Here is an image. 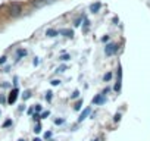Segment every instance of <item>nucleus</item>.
<instances>
[{
	"label": "nucleus",
	"instance_id": "nucleus-9",
	"mask_svg": "<svg viewBox=\"0 0 150 141\" xmlns=\"http://www.w3.org/2000/svg\"><path fill=\"white\" fill-rule=\"evenodd\" d=\"M46 35L47 37H56V35H59V31H56V30H46Z\"/></svg>",
	"mask_w": 150,
	"mask_h": 141
},
{
	"label": "nucleus",
	"instance_id": "nucleus-33",
	"mask_svg": "<svg viewBox=\"0 0 150 141\" xmlns=\"http://www.w3.org/2000/svg\"><path fill=\"white\" fill-rule=\"evenodd\" d=\"M56 0H47V3H54Z\"/></svg>",
	"mask_w": 150,
	"mask_h": 141
},
{
	"label": "nucleus",
	"instance_id": "nucleus-1",
	"mask_svg": "<svg viewBox=\"0 0 150 141\" xmlns=\"http://www.w3.org/2000/svg\"><path fill=\"white\" fill-rule=\"evenodd\" d=\"M9 13H11V16H13V18L19 16V15L22 13V6H21L19 3H11V6H9Z\"/></svg>",
	"mask_w": 150,
	"mask_h": 141
},
{
	"label": "nucleus",
	"instance_id": "nucleus-36",
	"mask_svg": "<svg viewBox=\"0 0 150 141\" xmlns=\"http://www.w3.org/2000/svg\"><path fill=\"white\" fill-rule=\"evenodd\" d=\"M94 141H99V140H97V138H96V140H94Z\"/></svg>",
	"mask_w": 150,
	"mask_h": 141
},
{
	"label": "nucleus",
	"instance_id": "nucleus-4",
	"mask_svg": "<svg viewBox=\"0 0 150 141\" xmlns=\"http://www.w3.org/2000/svg\"><path fill=\"white\" fill-rule=\"evenodd\" d=\"M105 102H106V97L103 94H99V96H96L93 99V104H103Z\"/></svg>",
	"mask_w": 150,
	"mask_h": 141
},
{
	"label": "nucleus",
	"instance_id": "nucleus-20",
	"mask_svg": "<svg viewBox=\"0 0 150 141\" xmlns=\"http://www.w3.org/2000/svg\"><path fill=\"white\" fill-rule=\"evenodd\" d=\"M113 121H115V122H119V121H121V113H116L115 118H113Z\"/></svg>",
	"mask_w": 150,
	"mask_h": 141
},
{
	"label": "nucleus",
	"instance_id": "nucleus-18",
	"mask_svg": "<svg viewBox=\"0 0 150 141\" xmlns=\"http://www.w3.org/2000/svg\"><path fill=\"white\" fill-rule=\"evenodd\" d=\"M11 125H12V121H11V119H8V121L3 123V128H8V126H11Z\"/></svg>",
	"mask_w": 150,
	"mask_h": 141
},
{
	"label": "nucleus",
	"instance_id": "nucleus-17",
	"mask_svg": "<svg viewBox=\"0 0 150 141\" xmlns=\"http://www.w3.org/2000/svg\"><path fill=\"white\" fill-rule=\"evenodd\" d=\"M78 96H80V91H78V90H75V91H74V94L71 96V99H77Z\"/></svg>",
	"mask_w": 150,
	"mask_h": 141
},
{
	"label": "nucleus",
	"instance_id": "nucleus-7",
	"mask_svg": "<svg viewBox=\"0 0 150 141\" xmlns=\"http://www.w3.org/2000/svg\"><path fill=\"white\" fill-rule=\"evenodd\" d=\"M100 8H102V5L97 2V3H93L91 6H90V12H93V13H97L99 11H100Z\"/></svg>",
	"mask_w": 150,
	"mask_h": 141
},
{
	"label": "nucleus",
	"instance_id": "nucleus-6",
	"mask_svg": "<svg viewBox=\"0 0 150 141\" xmlns=\"http://www.w3.org/2000/svg\"><path fill=\"white\" fill-rule=\"evenodd\" d=\"M88 115H90V107H86V109H84V112L80 115V118H78V122H83V121H84V119H86Z\"/></svg>",
	"mask_w": 150,
	"mask_h": 141
},
{
	"label": "nucleus",
	"instance_id": "nucleus-11",
	"mask_svg": "<svg viewBox=\"0 0 150 141\" xmlns=\"http://www.w3.org/2000/svg\"><path fill=\"white\" fill-rule=\"evenodd\" d=\"M25 54H27V50H24V49H18V57L25 56Z\"/></svg>",
	"mask_w": 150,
	"mask_h": 141
},
{
	"label": "nucleus",
	"instance_id": "nucleus-5",
	"mask_svg": "<svg viewBox=\"0 0 150 141\" xmlns=\"http://www.w3.org/2000/svg\"><path fill=\"white\" fill-rule=\"evenodd\" d=\"M44 5H47V0H33L34 8H43Z\"/></svg>",
	"mask_w": 150,
	"mask_h": 141
},
{
	"label": "nucleus",
	"instance_id": "nucleus-35",
	"mask_svg": "<svg viewBox=\"0 0 150 141\" xmlns=\"http://www.w3.org/2000/svg\"><path fill=\"white\" fill-rule=\"evenodd\" d=\"M18 141H25V140H18Z\"/></svg>",
	"mask_w": 150,
	"mask_h": 141
},
{
	"label": "nucleus",
	"instance_id": "nucleus-16",
	"mask_svg": "<svg viewBox=\"0 0 150 141\" xmlns=\"http://www.w3.org/2000/svg\"><path fill=\"white\" fill-rule=\"evenodd\" d=\"M40 131H41V125H40V123H37V125H35V128H34V132H35V134H38Z\"/></svg>",
	"mask_w": 150,
	"mask_h": 141
},
{
	"label": "nucleus",
	"instance_id": "nucleus-13",
	"mask_svg": "<svg viewBox=\"0 0 150 141\" xmlns=\"http://www.w3.org/2000/svg\"><path fill=\"white\" fill-rule=\"evenodd\" d=\"M66 69H68V68H66L65 65H62V66H59V68H57V72H65Z\"/></svg>",
	"mask_w": 150,
	"mask_h": 141
},
{
	"label": "nucleus",
	"instance_id": "nucleus-15",
	"mask_svg": "<svg viewBox=\"0 0 150 141\" xmlns=\"http://www.w3.org/2000/svg\"><path fill=\"white\" fill-rule=\"evenodd\" d=\"M22 97H24V100H27V99H30V97H31V91H25Z\"/></svg>",
	"mask_w": 150,
	"mask_h": 141
},
{
	"label": "nucleus",
	"instance_id": "nucleus-14",
	"mask_svg": "<svg viewBox=\"0 0 150 141\" xmlns=\"http://www.w3.org/2000/svg\"><path fill=\"white\" fill-rule=\"evenodd\" d=\"M110 78H112V74H110V72H108V74L103 77V80H105V81H110Z\"/></svg>",
	"mask_w": 150,
	"mask_h": 141
},
{
	"label": "nucleus",
	"instance_id": "nucleus-30",
	"mask_svg": "<svg viewBox=\"0 0 150 141\" xmlns=\"http://www.w3.org/2000/svg\"><path fill=\"white\" fill-rule=\"evenodd\" d=\"M44 137H46V138H50V137H52V132H46Z\"/></svg>",
	"mask_w": 150,
	"mask_h": 141
},
{
	"label": "nucleus",
	"instance_id": "nucleus-23",
	"mask_svg": "<svg viewBox=\"0 0 150 141\" xmlns=\"http://www.w3.org/2000/svg\"><path fill=\"white\" fill-rule=\"evenodd\" d=\"M33 118H34V121H37V122H38V121H40V119H41V116H40V115H38V113H35V115H34V116H33Z\"/></svg>",
	"mask_w": 150,
	"mask_h": 141
},
{
	"label": "nucleus",
	"instance_id": "nucleus-28",
	"mask_svg": "<svg viewBox=\"0 0 150 141\" xmlns=\"http://www.w3.org/2000/svg\"><path fill=\"white\" fill-rule=\"evenodd\" d=\"M34 109H35V112H40V110H41V106H40V104H35Z\"/></svg>",
	"mask_w": 150,
	"mask_h": 141
},
{
	"label": "nucleus",
	"instance_id": "nucleus-21",
	"mask_svg": "<svg viewBox=\"0 0 150 141\" xmlns=\"http://www.w3.org/2000/svg\"><path fill=\"white\" fill-rule=\"evenodd\" d=\"M119 90H121V81H118L115 85V91H119Z\"/></svg>",
	"mask_w": 150,
	"mask_h": 141
},
{
	"label": "nucleus",
	"instance_id": "nucleus-27",
	"mask_svg": "<svg viewBox=\"0 0 150 141\" xmlns=\"http://www.w3.org/2000/svg\"><path fill=\"white\" fill-rule=\"evenodd\" d=\"M54 123H56V125H60V123H63V119H56Z\"/></svg>",
	"mask_w": 150,
	"mask_h": 141
},
{
	"label": "nucleus",
	"instance_id": "nucleus-3",
	"mask_svg": "<svg viewBox=\"0 0 150 141\" xmlns=\"http://www.w3.org/2000/svg\"><path fill=\"white\" fill-rule=\"evenodd\" d=\"M18 94H19V90H18V88H13V90L11 91L9 97H8V103L13 104V103L16 102V99H18Z\"/></svg>",
	"mask_w": 150,
	"mask_h": 141
},
{
	"label": "nucleus",
	"instance_id": "nucleus-29",
	"mask_svg": "<svg viewBox=\"0 0 150 141\" xmlns=\"http://www.w3.org/2000/svg\"><path fill=\"white\" fill-rule=\"evenodd\" d=\"M108 40H109V35H106V37H103V38H102V41H103V43H106Z\"/></svg>",
	"mask_w": 150,
	"mask_h": 141
},
{
	"label": "nucleus",
	"instance_id": "nucleus-10",
	"mask_svg": "<svg viewBox=\"0 0 150 141\" xmlns=\"http://www.w3.org/2000/svg\"><path fill=\"white\" fill-rule=\"evenodd\" d=\"M81 106H83V100H80V102H77V103H75L74 109H75V110H80V109H81Z\"/></svg>",
	"mask_w": 150,
	"mask_h": 141
},
{
	"label": "nucleus",
	"instance_id": "nucleus-22",
	"mask_svg": "<svg viewBox=\"0 0 150 141\" xmlns=\"http://www.w3.org/2000/svg\"><path fill=\"white\" fill-rule=\"evenodd\" d=\"M46 100H47V102H50V100H52V93H50V91L46 94Z\"/></svg>",
	"mask_w": 150,
	"mask_h": 141
},
{
	"label": "nucleus",
	"instance_id": "nucleus-2",
	"mask_svg": "<svg viewBox=\"0 0 150 141\" xmlns=\"http://www.w3.org/2000/svg\"><path fill=\"white\" fill-rule=\"evenodd\" d=\"M116 51H118V46L113 44V43H110V44H108V46L105 47V53H106V56H112V54H115Z\"/></svg>",
	"mask_w": 150,
	"mask_h": 141
},
{
	"label": "nucleus",
	"instance_id": "nucleus-34",
	"mask_svg": "<svg viewBox=\"0 0 150 141\" xmlns=\"http://www.w3.org/2000/svg\"><path fill=\"white\" fill-rule=\"evenodd\" d=\"M33 141H41V140H40V138H34Z\"/></svg>",
	"mask_w": 150,
	"mask_h": 141
},
{
	"label": "nucleus",
	"instance_id": "nucleus-31",
	"mask_svg": "<svg viewBox=\"0 0 150 141\" xmlns=\"http://www.w3.org/2000/svg\"><path fill=\"white\" fill-rule=\"evenodd\" d=\"M33 63H34V66H37V65H38V59H37V57H35V59H34V62H33Z\"/></svg>",
	"mask_w": 150,
	"mask_h": 141
},
{
	"label": "nucleus",
	"instance_id": "nucleus-12",
	"mask_svg": "<svg viewBox=\"0 0 150 141\" xmlns=\"http://www.w3.org/2000/svg\"><path fill=\"white\" fill-rule=\"evenodd\" d=\"M59 59H60V60H63V62H65V60H69V59H71V56H69V54H62V56H60V57H59Z\"/></svg>",
	"mask_w": 150,
	"mask_h": 141
},
{
	"label": "nucleus",
	"instance_id": "nucleus-26",
	"mask_svg": "<svg viewBox=\"0 0 150 141\" xmlns=\"http://www.w3.org/2000/svg\"><path fill=\"white\" fill-rule=\"evenodd\" d=\"M8 100H6V97H3V96H0V103H6Z\"/></svg>",
	"mask_w": 150,
	"mask_h": 141
},
{
	"label": "nucleus",
	"instance_id": "nucleus-32",
	"mask_svg": "<svg viewBox=\"0 0 150 141\" xmlns=\"http://www.w3.org/2000/svg\"><path fill=\"white\" fill-rule=\"evenodd\" d=\"M80 22H81V18H80V19H77V21H75V25L78 27V25H80Z\"/></svg>",
	"mask_w": 150,
	"mask_h": 141
},
{
	"label": "nucleus",
	"instance_id": "nucleus-25",
	"mask_svg": "<svg viewBox=\"0 0 150 141\" xmlns=\"http://www.w3.org/2000/svg\"><path fill=\"white\" fill-rule=\"evenodd\" d=\"M59 84H60L59 80H53V81H52V85H59Z\"/></svg>",
	"mask_w": 150,
	"mask_h": 141
},
{
	"label": "nucleus",
	"instance_id": "nucleus-24",
	"mask_svg": "<svg viewBox=\"0 0 150 141\" xmlns=\"http://www.w3.org/2000/svg\"><path fill=\"white\" fill-rule=\"evenodd\" d=\"M6 59H8L6 56H2V57H0V65H3V63L6 62Z\"/></svg>",
	"mask_w": 150,
	"mask_h": 141
},
{
	"label": "nucleus",
	"instance_id": "nucleus-19",
	"mask_svg": "<svg viewBox=\"0 0 150 141\" xmlns=\"http://www.w3.org/2000/svg\"><path fill=\"white\" fill-rule=\"evenodd\" d=\"M49 115H50V112H49V110H47V112H43V113H41V115H40V116H41V119H44V118H47V116H49Z\"/></svg>",
	"mask_w": 150,
	"mask_h": 141
},
{
	"label": "nucleus",
	"instance_id": "nucleus-8",
	"mask_svg": "<svg viewBox=\"0 0 150 141\" xmlns=\"http://www.w3.org/2000/svg\"><path fill=\"white\" fill-rule=\"evenodd\" d=\"M59 34L60 35H65V37H72L74 35L72 30H59Z\"/></svg>",
	"mask_w": 150,
	"mask_h": 141
}]
</instances>
